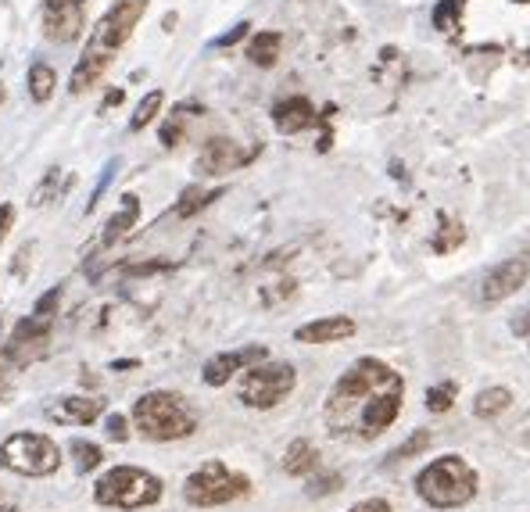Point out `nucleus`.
<instances>
[{
	"label": "nucleus",
	"instance_id": "cd10ccee",
	"mask_svg": "<svg viewBox=\"0 0 530 512\" xmlns=\"http://www.w3.org/2000/svg\"><path fill=\"white\" fill-rule=\"evenodd\" d=\"M162 104H165V94H162V90H151V94H147L144 101L137 104V115L129 119V129H133V133H140L144 126H151V122L158 119Z\"/></svg>",
	"mask_w": 530,
	"mask_h": 512
},
{
	"label": "nucleus",
	"instance_id": "4c0bfd02",
	"mask_svg": "<svg viewBox=\"0 0 530 512\" xmlns=\"http://www.w3.org/2000/svg\"><path fill=\"white\" fill-rule=\"evenodd\" d=\"M126 101V90H108V97L101 101V108H97V115H108L112 108H119V104Z\"/></svg>",
	"mask_w": 530,
	"mask_h": 512
},
{
	"label": "nucleus",
	"instance_id": "f704fd0d",
	"mask_svg": "<svg viewBox=\"0 0 530 512\" xmlns=\"http://www.w3.org/2000/svg\"><path fill=\"white\" fill-rule=\"evenodd\" d=\"M104 434L112 437V441H126V437H129V419L119 416V412H115V416H108V419H104Z\"/></svg>",
	"mask_w": 530,
	"mask_h": 512
},
{
	"label": "nucleus",
	"instance_id": "bb28decb",
	"mask_svg": "<svg viewBox=\"0 0 530 512\" xmlns=\"http://www.w3.org/2000/svg\"><path fill=\"white\" fill-rule=\"evenodd\" d=\"M466 240V230H462V222L455 219H445L441 222V230H437V237L430 240V248H434V255H448V251H455Z\"/></svg>",
	"mask_w": 530,
	"mask_h": 512
},
{
	"label": "nucleus",
	"instance_id": "39448f33",
	"mask_svg": "<svg viewBox=\"0 0 530 512\" xmlns=\"http://www.w3.org/2000/svg\"><path fill=\"white\" fill-rule=\"evenodd\" d=\"M251 491L248 473L230 470L226 462L208 459L205 466H197L187 480H183V498L194 509H215V505H230Z\"/></svg>",
	"mask_w": 530,
	"mask_h": 512
},
{
	"label": "nucleus",
	"instance_id": "58836bf2",
	"mask_svg": "<svg viewBox=\"0 0 530 512\" xmlns=\"http://www.w3.org/2000/svg\"><path fill=\"white\" fill-rule=\"evenodd\" d=\"M11 222H15V208H11V205H0V240L8 237Z\"/></svg>",
	"mask_w": 530,
	"mask_h": 512
},
{
	"label": "nucleus",
	"instance_id": "ea45409f",
	"mask_svg": "<svg viewBox=\"0 0 530 512\" xmlns=\"http://www.w3.org/2000/svg\"><path fill=\"white\" fill-rule=\"evenodd\" d=\"M0 512H18V498L11 495L8 487H0Z\"/></svg>",
	"mask_w": 530,
	"mask_h": 512
},
{
	"label": "nucleus",
	"instance_id": "6e6552de",
	"mask_svg": "<svg viewBox=\"0 0 530 512\" xmlns=\"http://www.w3.org/2000/svg\"><path fill=\"white\" fill-rule=\"evenodd\" d=\"M147 4H151V0H115L112 8H108V15L94 26L90 40H86V51L115 58V51L133 36V29L140 26V18L147 15Z\"/></svg>",
	"mask_w": 530,
	"mask_h": 512
},
{
	"label": "nucleus",
	"instance_id": "5701e85b",
	"mask_svg": "<svg viewBox=\"0 0 530 512\" xmlns=\"http://www.w3.org/2000/svg\"><path fill=\"white\" fill-rule=\"evenodd\" d=\"M51 337V319L29 316L15 326V337H11V348H26V344H47Z\"/></svg>",
	"mask_w": 530,
	"mask_h": 512
},
{
	"label": "nucleus",
	"instance_id": "0eeeda50",
	"mask_svg": "<svg viewBox=\"0 0 530 512\" xmlns=\"http://www.w3.org/2000/svg\"><path fill=\"white\" fill-rule=\"evenodd\" d=\"M0 466L18 477H51L61 466V448L47 434L18 430L8 441H0Z\"/></svg>",
	"mask_w": 530,
	"mask_h": 512
},
{
	"label": "nucleus",
	"instance_id": "4468645a",
	"mask_svg": "<svg viewBox=\"0 0 530 512\" xmlns=\"http://www.w3.org/2000/svg\"><path fill=\"white\" fill-rule=\"evenodd\" d=\"M359 326L351 316H323V319H312V323L298 326L294 330V341L298 344H337V341H348L355 337Z\"/></svg>",
	"mask_w": 530,
	"mask_h": 512
},
{
	"label": "nucleus",
	"instance_id": "1a4fd4ad",
	"mask_svg": "<svg viewBox=\"0 0 530 512\" xmlns=\"http://www.w3.org/2000/svg\"><path fill=\"white\" fill-rule=\"evenodd\" d=\"M265 359H269V348H265V344H244V348L219 351V355H212V359L205 362L201 380H205L208 387H226L237 373H244L248 366L265 362Z\"/></svg>",
	"mask_w": 530,
	"mask_h": 512
},
{
	"label": "nucleus",
	"instance_id": "f3484780",
	"mask_svg": "<svg viewBox=\"0 0 530 512\" xmlns=\"http://www.w3.org/2000/svg\"><path fill=\"white\" fill-rule=\"evenodd\" d=\"M108 65H112V58H108V54L86 51L83 58L76 61V69H72L69 90H72V94H86V90H90V86H97V79L108 72Z\"/></svg>",
	"mask_w": 530,
	"mask_h": 512
},
{
	"label": "nucleus",
	"instance_id": "79ce46f5",
	"mask_svg": "<svg viewBox=\"0 0 530 512\" xmlns=\"http://www.w3.org/2000/svg\"><path fill=\"white\" fill-rule=\"evenodd\" d=\"M0 104H4V83H0Z\"/></svg>",
	"mask_w": 530,
	"mask_h": 512
},
{
	"label": "nucleus",
	"instance_id": "423d86ee",
	"mask_svg": "<svg viewBox=\"0 0 530 512\" xmlns=\"http://www.w3.org/2000/svg\"><path fill=\"white\" fill-rule=\"evenodd\" d=\"M294 387H298V369L291 362L265 359L244 369V376H240L237 384V398L240 405L265 412V409H276L280 402H287L294 394Z\"/></svg>",
	"mask_w": 530,
	"mask_h": 512
},
{
	"label": "nucleus",
	"instance_id": "f03ea898",
	"mask_svg": "<svg viewBox=\"0 0 530 512\" xmlns=\"http://www.w3.org/2000/svg\"><path fill=\"white\" fill-rule=\"evenodd\" d=\"M197 409L176 391H147L133 405V427L144 441L169 444V441H187L197 430Z\"/></svg>",
	"mask_w": 530,
	"mask_h": 512
},
{
	"label": "nucleus",
	"instance_id": "72a5a7b5",
	"mask_svg": "<svg viewBox=\"0 0 530 512\" xmlns=\"http://www.w3.org/2000/svg\"><path fill=\"white\" fill-rule=\"evenodd\" d=\"M119 158H112V162H108V165H104V172H101V180H97V187H94V194H90V201H86V212H90V208H94L97 205V201H101V194H104V190H108V183H112V176H115V172H119Z\"/></svg>",
	"mask_w": 530,
	"mask_h": 512
},
{
	"label": "nucleus",
	"instance_id": "9d476101",
	"mask_svg": "<svg viewBox=\"0 0 530 512\" xmlns=\"http://www.w3.org/2000/svg\"><path fill=\"white\" fill-rule=\"evenodd\" d=\"M86 29L79 0H43V36L51 43H76Z\"/></svg>",
	"mask_w": 530,
	"mask_h": 512
},
{
	"label": "nucleus",
	"instance_id": "393cba45",
	"mask_svg": "<svg viewBox=\"0 0 530 512\" xmlns=\"http://www.w3.org/2000/svg\"><path fill=\"white\" fill-rule=\"evenodd\" d=\"M69 452L76 455V470H79V473L97 470V466H101V459H104L101 444L83 441V437H72V441H69Z\"/></svg>",
	"mask_w": 530,
	"mask_h": 512
},
{
	"label": "nucleus",
	"instance_id": "20e7f679",
	"mask_svg": "<svg viewBox=\"0 0 530 512\" xmlns=\"http://www.w3.org/2000/svg\"><path fill=\"white\" fill-rule=\"evenodd\" d=\"M162 495H165L162 480L154 477L151 470H140V466H115L94 487L97 505H104V509H126V512L151 509V505L162 502Z\"/></svg>",
	"mask_w": 530,
	"mask_h": 512
},
{
	"label": "nucleus",
	"instance_id": "a19ab883",
	"mask_svg": "<svg viewBox=\"0 0 530 512\" xmlns=\"http://www.w3.org/2000/svg\"><path fill=\"white\" fill-rule=\"evenodd\" d=\"M516 333H520V337H530V305L523 308L520 319H516Z\"/></svg>",
	"mask_w": 530,
	"mask_h": 512
},
{
	"label": "nucleus",
	"instance_id": "412c9836",
	"mask_svg": "<svg viewBox=\"0 0 530 512\" xmlns=\"http://www.w3.org/2000/svg\"><path fill=\"white\" fill-rule=\"evenodd\" d=\"M513 405V391L509 387H484V391L473 398V416L477 419H495Z\"/></svg>",
	"mask_w": 530,
	"mask_h": 512
},
{
	"label": "nucleus",
	"instance_id": "dca6fc26",
	"mask_svg": "<svg viewBox=\"0 0 530 512\" xmlns=\"http://www.w3.org/2000/svg\"><path fill=\"white\" fill-rule=\"evenodd\" d=\"M316 470H319L316 444L305 441V437L287 444V452H283V473H287V477H312Z\"/></svg>",
	"mask_w": 530,
	"mask_h": 512
},
{
	"label": "nucleus",
	"instance_id": "2eb2a0df",
	"mask_svg": "<svg viewBox=\"0 0 530 512\" xmlns=\"http://www.w3.org/2000/svg\"><path fill=\"white\" fill-rule=\"evenodd\" d=\"M273 122L280 133L294 137V133H305L319 122L316 115V104L308 101V97H283V101L273 104Z\"/></svg>",
	"mask_w": 530,
	"mask_h": 512
},
{
	"label": "nucleus",
	"instance_id": "b1692460",
	"mask_svg": "<svg viewBox=\"0 0 530 512\" xmlns=\"http://www.w3.org/2000/svg\"><path fill=\"white\" fill-rule=\"evenodd\" d=\"M462 15H466V0H441L434 8V29H441V33H459Z\"/></svg>",
	"mask_w": 530,
	"mask_h": 512
},
{
	"label": "nucleus",
	"instance_id": "6ab92c4d",
	"mask_svg": "<svg viewBox=\"0 0 530 512\" xmlns=\"http://www.w3.org/2000/svg\"><path fill=\"white\" fill-rule=\"evenodd\" d=\"M58 90V72L47 65V61H33L26 72V94L33 97L36 104H47Z\"/></svg>",
	"mask_w": 530,
	"mask_h": 512
},
{
	"label": "nucleus",
	"instance_id": "f8f14e48",
	"mask_svg": "<svg viewBox=\"0 0 530 512\" xmlns=\"http://www.w3.org/2000/svg\"><path fill=\"white\" fill-rule=\"evenodd\" d=\"M527 280H530L527 258H505V262L488 269V276L480 280V301H484V305H498V301L513 298Z\"/></svg>",
	"mask_w": 530,
	"mask_h": 512
},
{
	"label": "nucleus",
	"instance_id": "c756f323",
	"mask_svg": "<svg viewBox=\"0 0 530 512\" xmlns=\"http://www.w3.org/2000/svg\"><path fill=\"white\" fill-rule=\"evenodd\" d=\"M455 394H459V387L455 384H434L427 391V409L441 416V412H448L455 405Z\"/></svg>",
	"mask_w": 530,
	"mask_h": 512
},
{
	"label": "nucleus",
	"instance_id": "7ed1b4c3",
	"mask_svg": "<svg viewBox=\"0 0 530 512\" xmlns=\"http://www.w3.org/2000/svg\"><path fill=\"white\" fill-rule=\"evenodd\" d=\"M480 473L462 455H441L416 473V495L430 509H462L477 498Z\"/></svg>",
	"mask_w": 530,
	"mask_h": 512
},
{
	"label": "nucleus",
	"instance_id": "a211bd4d",
	"mask_svg": "<svg viewBox=\"0 0 530 512\" xmlns=\"http://www.w3.org/2000/svg\"><path fill=\"white\" fill-rule=\"evenodd\" d=\"M137 219H140V197L137 194H126L122 197V205H119V212L108 219V226H104V237H101V244L104 248H112L115 240H122L126 237L133 226H137Z\"/></svg>",
	"mask_w": 530,
	"mask_h": 512
},
{
	"label": "nucleus",
	"instance_id": "f257e3e1",
	"mask_svg": "<svg viewBox=\"0 0 530 512\" xmlns=\"http://www.w3.org/2000/svg\"><path fill=\"white\" fill-rule=\"evenodd\" d=\"M405 405V380L384 359H355L323 402V427L337 441L366 444L398 423Z\"/></svg>",
	"mask_w": 530,
	"mask_h": 512
},
{
	"label": "nucleus",
	"instance_id": "4be33fe9",
	"mask_svg": "<svg viewBox=\"0 0 530 512\" xmlns=\"http://www.w3.org/2000/svg\"><path fill=\"white\" fill-rule=\"evenodd\" d=\"M226 190L215 187V190H201V187H187L180 197V205H176V219H190V215H197L201 208H208L212 201H219Z\"/></svg>",
	"mask_w": 530,
	"mask_h": 512
},
{
	"label": "nucleus",
	"instance_id": "e433bc0d",
	"mask_svg": "<svg viewBox=\"0 0 530 512\" xmlns=\"http://www.w3.org/2000/svg\"><path fill=\"white\" fill-rule=\"evenodd\" d=\"M348 512H394V509L387 498H362V502H355Z\"/></svg>",
	"mask_w": 530,
	"mask_h": 512
},
{
	"label": "nucleus",
	"instance_id": "37998d69",
	"mask_svg": "<svg viewBox=\"0 0 530 512\" xmlns=\"http://www.w3.org/2000/svg\"><path fill=\"white\" fill-rule=\"evenodd\" d=\"M79 4H83V0H79Z\"/></svg>",
	"mask_w": 530,
	"mask_h": 512
},
{
	"label": "nucleus",
	"instance_id": "473e14b6",
	"mask_svg": "<svg viewBox=\"0 0 530 512\" xmlns=\"http://www.w3.org/2000/svg\"><path fill=\"white\" fill-rule=\"evenodd\" d=\"M58 305H61V287H51V291L40 294V301H36V305H33V316L51 319L54 312H58Z\"/></svg>",
	"mask_w": 530,
	"mask_h": 512
},
{
	"label": "nucleus",
	"instance_id": "2f4dec72",
	"mask_svg": "<svg viewBox=\"0 0 530 512\" xmlns=\"http://www.w3.org/2000/svg\"><path fill=\"white\" fill-rule=\"evenodd\" d=\"M58 176H61L58 169H51V172H47V176H43V180H40V187L33 190V197H29V205H33V208L51 205V201H54V194H58Z\"/></svg>",
	"mask_w": 530,
	"mask_h": 512
},
{
	"label": "nucleus",
	"instance_id": "ddd939ff",
	"mask_svg": "<svg viewBox=\"0 0 530 512\" xmlns=\"http://www.w3.org/2000/svg\"><path fill=\"white\" fill-rule=\"evenodd\" d=\"M104 412L101 398H86V394H61L43 405V416L61 427H90L97 416Z\"/></svg>",
	"mask_w": 530,
	"mask_h": 512
},
{
	"label": "nucleus",
	"instance_id": "aec40b11",
	"mask_svg": "<svg viewBox=\"0 0 530 512\" xmlns=\"http://www.w3.org/2000/svg\"><path fill=\"white\" fill-rule=\"evenodd\" d=\"M280 51H283V36L273 33V29L255 33L248 43V58H251V65H258V69H273L276 61H280Z\"/></svg>",
	"mask_w": 530,
	"mask_h": 512
},
{
	"label": "nucleus",
	"instance_id": "9b49d317",
	"mask_svg": "<svg viewBox=\"0 0 530 512\" xmlns=\"http://www.w3.org/2000/svg\"><path fill=\"white\" fill-rule=\"evenodd\" d=\"M258 154V147H240L237 140H226V137H212L201 154H197V172L201 176H226V172H237L251 162Z\"/></svg>",
	"mask_w": 530,
	"mask_h": 512
},
{
	"label": "nucleus",
	"instance_id": "a878e982",
	"mask_svg": "<svg viewBox=\"0 0 530 512\" xmlns=\"http://www.w3.org/2000/svg\"><path fill=\"white\" fill-rule=\"evenodd\" d=\"M430 441H434V434L430 430H416V434H409L405 437L398 448H394L391 455H387V466H394V462H405V459H412V455H423L430 448Z\"/></svg>",
	"mask_w": 530,
	"mask_h": 512
},
{
	"label": "nucleus",
	"instance_id": "7c9ffc66",
	"mask_svg": "<svg viewBox=\"0 0 530 512\" xmlns=\"http://www.w3.org/2000/svg\"><path fill=\"white\" fill-rule=\"evenodd\" d=\"M187 111H194L190 104H180V108L172 111V119L162 126V144L165 147H176L183 140V122H187Z\"/></svg>",
	"mask_w": 530,
	"mask_h": 512
},
{
	"label": "nucleus",
	"instance_id": "c9c22d12",
	"mask_svg": "<svg viewBox=\"0 0 530 512\" xmlns=\"http://www.w3.org/2000/svg\"><path fill=\"white\" fill-rule=\"evenodd\" d=\"M248 29H251V22H237V26H233L230 33L215 36L212 47H233V43H240V40H244V36H248Z\"/></svg>",
	"mask_w": 530,
	"mask_h": 512
},
{
	"label": "nucleus",
	"instance_id": "c85d7f7f",
	"mask_svg": "<svg viewBox=\"0 0 530 512\" xmlns=\"http://www.w3.org/2000/svg\"><path fill=\"white\" fill-rule=\"evenodd\" d=\"M344 487V477L341 473H312V477H308V487H305V495L308 498H326V495H334V491H341Z\"/></svg>",
	"mask_w": 530,
	"mask_h": 512
}]
</instances>
